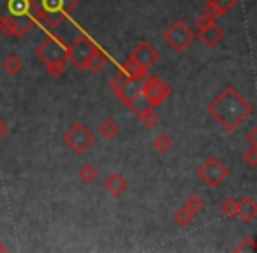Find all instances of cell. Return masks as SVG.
Returning <instances> with one entry per match:
<instances>
[{"mask_svg": "<svg viewBox=\"0 0 257 253\" xmlns=\"http://www.w3.org/2000/svg\"><path fill=\"white\" fill-rule=\"evenodd\" d=\"M208 114L227 132H234L243 121L253 114V106L234 88L225 86L210 104Z\"/></svg>", "mask_w": 257, "mask_h": 253, "instance_id": "cell-1", "label": "cell"}, {"mask_svg": "<svg viewBox=\"0 0 257 253\" xmlns=\"http://www.w3.org/2000/svg\"><path fill=\"white\" fill-rule=\"evenodd\" d=\"M78 6L79 0H32L30 18L36 22V25L55 29L64 23Z\"/></svg>", "mask_w": 257, "mask_h": 253, "instance_id": "cell-2", "label": "cell"}, {"mask_svg": "<svg viewBox=\"0 0 257 253\" xmlns=\"http://www.w3.org/2000/svg\"><path fill=\"white\" fill-rule=\"evenodd\" d=\"M67 46L69 44L64 43V39L55 34L48 36L43 43L37 46L36 55L44 65H46L48 72H50L53 78H60L65 72V65L69 62L67 55Z\"/></svg>", "mask_w": 257, "mask_h": 253, "instance_id": "cell-3", "label": "cell"}, {"mask_svg": "<svg viewBox=\"0 0 257 253\" xmlns=\"http://www.w3.org/2000/svg\"><path fill=\"white\" fill-rule=\"evenodd\" d=\"M164 43L176 53L185 51L196 41V32L187 25L183 20H176L171 27L164 32Z\"/></svg>", "mask_w": 257, "mask_h": 253, "instance_id": "cell-4", "label": "cell"}, {"mask_svg": "<svg viewBox=\"0 0 257 253\" xmlns=\"http://www.w3.org/2000/svg\"><path fill=\"white\" fill-rule=\"evenodd\" d=\"M141 83H143V79L131 78L120 69V72H116L114 78L109 81V88L125 106H128L141 93Z\"/></svg>", "mask_w": 257, "mask_h": 253, "instance_id": "cell-5", "label": "cell"}, {"mask_svg": "<svg viewBox=\"0 0 257 253\" xmlns=\"http://www.w3.org/2000/svg\"><path fill=\"white\" fill-rule=\"evenodd\" d=\"M97 44L86 34H79L74 41L67 46V55H69V62L74 65L78 71L85 72L86 69V62H88L90 55L95 51Z\"/></svg>", "mask_w": 257, "mask_h": 253, "instance_id": "cell-6", "label": "cell"}, {"mask_svg": "<svg viewBox=\"0 0 257 253\" xmlns=\"http://www.w3.org/2000/svg\"><path fill=\"white\" fill-rule=\"evenodd\" d=\"M64 143L74 151L76 155H83L88 148H92V144L95 143V136L88 129V125L85 123H74L71 129H67V132L64 134Z\"/></svg>", "mask_w": 257, "mask_h": 253, "instance_id": "cell-7", "label": "cell"}, {"mask_svg": "<svg viewBox=\"0 0 257 253\" xmlns=\"http://www.w3.org/2000/svg\"><path fill=\"white\" fill-rule=\"evenodd\" d=\"M197 176L201 178V181L206 183L210 188H217L225 181V178L229 176V169L220 158L217 157H208L203 164L197 169Z\"/></svg>", "mask_w": 257, "mask_h": 253, "instance_id": "cell-8", "label": "cell"}, {"mask_svg": "<svg viewBox=\"0 0 257 253\" xmlns=\"http://www.w3.org/2000/svg\"><path fill=\"white\" fill-rule=\"evenodd\" d=\"M141 90H143L145 97L148 99L152 107L161 106L166 99H169L173 95V86H169L159 76H147L143 79V83H141Z\"/></svg>", "mask_w": 257, "mask_h": 253, "instance_id": "cell-9", "label": "cell"}, {"mask_svg": "<svg viewBox=\"0 0 257 253\" xmlns=\"http://www.w3.org/2000/svg\"><path fill=\"white\" fill-rule=\"evenodd\" d=\"M34 27H36V22L30 16L0 20V32H2V36L11 37V39H23Z\"/></svg>", "mask_w": 257, "mask_h": 253, "instance_id": "cell-10", "label": "cell"}, {"mask_svg": "<svg viewBox=\"0 0 257 253\" xmlns=\"http://www.w3.org/2000/svg\"><path fill=\"white\" fill-rule=\"evenodd\" d=\"M32 0H0V20L30 16Z\"/></svg>", "mask_w": 257, "mask_h": 253, "instance_id": "cell-11", "label": "cell"}, {"mask_svg": "<svg viewBox=\"0 0 257 253\" xmlns=\"http://www.w3.org/2000/svg\"><path fill=\"white\" fill-rule=\"evenodd\" d=\"M131 57H133L140 65H143L145 69H150L154 64H157L161 55H159V51L155 50L148 41H143V43H140L133 51H131Z\"/></svg>", "mask_w": 257, "mask_h": 253, "instance_id": "cell-12", "label": "cell"}, {"mask_svg": "<svg viewBox=\"0 0 257 253\" xmlns=\"http://www.w3.org/2000/svg\"><path fill=\"white\" fill-rule=\"evenodd\" d=\"M236 216H238L241 221H245V223H250V221L255 220L257 204L250 195H245V197H241V199L236 200Z\"/></svg>", "mask_w": 257, "mask_h": 253, "instance_id": "cell-13", "label": "cell"}, {"mask_svg": "<svg viewBox=\"0 0 257 253\" xmlns=\"http://www.w3.org/2000/svg\"><path fill=\"white\" fill-rule=\"evenodd\" d=\"M239 0H206V9L204 15H208L210 18L217 20L220 16H225L227 13H231L236 8Z\"/></svg>", "mask_w": 257, "mask_h": 253, "instance_id": "cell-14", "label": "cell"}, {"mask_svg": "<svg viewBox=\"0 0 257 253\" xmlns=\"http://www.w3.org/2000/svg\"><path fill=\"white\" fill-rule=\"evenodd\" d=\"M196 37H199L201 43L206 44L208 48H213L224 39V30H222L217 23H211V25H208L206 29L197 30Z\"/></svg>", "mask_w": 257, "mask_h": 253, "instance_id": "cell-15", "label": "cell"}, {"mask_svg": "<svg viewBox=\"0 0 257 253\" xmlns=\"http://www.w3.org/2000/svg\"><path fill=\"white\" fill-rule=\"evenodd\" d=\"M104 188H106V192L109 193V195H113L118 199V197H121L125 192H127L128 183L120 172H113V174L104 181Z\"/></svg>", "mask_w": 257, "mask_h": 253, "instance_id": "cell-16", "label": "cell"}, {"mask_svg": "<svg viewBox=\"0 0 257 253\" xmlns=\"http://www.w3.org/2000/svg\"><path fill=\"white\" fill-rule=\"evenodd\" d=\"M106 65H107V55L104 53V51L100 50L99 46H97L95 51L90 55L88 62H86V69H85V71L92 72V74H99V72L102 71Z\"/></svg>", "mask_w": 257, "mask_h": 253, "instance_id": "cell-17", "label": "cell"}, {"mask_svg": "<svg viewBox=\"0 0 257 253\" xmlns=\"http://www.w3.org/2000/svg\"><path fill=\"white\" fill-rule=\"evenodd\" d=\"M121 71L125 72L127 76L131 78H136V79H145L148 76V69H145L143 65H140L136 60H134L131 55L125 58V62L121 64Z\"/></svg>", "mask_w": 257, "mask_h": 253, "instance_id": "cell-18", "label": "cell"}, {"mask_svg": "<svg viewBox=\"0 0 257 253\" xmlns=\"http://www.w3.org/2000/svg\"><path fill=\"white\" fill-rule=\"evenodd\" d=\"M99 134L104 137V139L111 141L114 139V137L118 136V132H120V127H118V123L114 120H111V118H107V120H104L102 123L99 125Z\"/></svg>", "mask_w": 257, "mask_h": 253, "instance_id": "cell-19", "label": "cell"}, {"mask_svg": "<svg viewBox=\"0 0 257 253\" xmlns=\"http://www.w3.org/2000/svg\"><path fill=\"white\" fill-rule=\"evenodd\" d=\"M2 69H4V71L8 72L9 76L20 74V72L23 71V62H22V58L16 57V55H9V57L6 58L4 62H2Z\"/></svg>", "mask_w": 257, "mask_h": 253, "instance_id": "cell-20", "label": "cell"}, {"mask_svg": "<svg viewBox=\"0 0 257 253\" xmlns=\"http://www.w3.org/2000/svg\"><path fill=\"white\" fill-rule=\"evenodd\" d=\"M183 207H185L190 214L197 216V214L204 211V200L201 199L199 195H189L185 199V202H183Z\"/></svg>", "mask_w": 257, "mask_h": 253, "instance_id": "cell-21", "label": "cell"}, {"mask_svg": "<svg viewBox=\"0 0 257 253\" xmlns=\"http://www.w3.org/2000/svg\"><path fill=\"white\" fill-rule=\"evenodd\" d=\"M154 146L159 153H168V151L175 146V141H173V137L168 136V134H159L154 139Z\"/></svg>", "mask_w": 257, "mask_h": 253, "instance_id": "cell-22", "label": "cell"}, {"mask_svg": "<svg viewBox=\"0 0 257 253\" xmlns=\"http://www.w3.org/2000/svg\"><path fill=\"white\" fill-rule=\"evenodd\" d=\"M78 176H79V179H81V183H85V185H92V183H95L97 176H99V171H97L93 165L86 164L78 171Z\"/></svg>", "mask_w": 257, "mask_h": 253, "instance_id": "cell-23", "label": "cell"}, {"mask_svg": "<svg viewBox=\"0 0 257 253\" xmlns=\"http://www.w3.org/2000/svg\"><path fill=\"white\" fill-rule=\"evenodd\" d=\"M138 118H140V121L147 127V129H155V127L161 123V118H159V114L154 111V107L148 109V111H145V113L140 114Z\"/></svg>", "mask_w": 257, "mask_h": 253, "instance_id": "cell-24", "label": "cell"}, {"mask_svg": "<svg viewBox=\"0 0 257 253\" xmlns=\"http://www.w3.org/2000/svg\"><path fill=\"white\" fill-rule=\"evenodd\" d=\"M192 221H194V214H190L185 207H182V209H178L175 213V223L180 225V227H190Z\"/></svg>", "mask_w": 257, "mask_h": 253, "instance_id": "cell-25", "label": "cell"}, {"mask_svg": "<svg viewBox=\"0 0 257 253\" xmlns=\"http://www.w3.org/2000/svg\"><path fill=\"white\" fill-rule=\"evenodd\" d=\"M232 251H234V253H241V251H255V241H253L252 235H248V237L241 239V241H239V244H236L234 248H232Z\"/></svg>", "mask_w": 257, "mask_h": 253, "instance_id": "cell-26", "label": "cell"}, {"mask_svg": "<svg viewBox=\"0 0 257 253\" xmlns=\"http://www.w3.org/2000/svg\"><path fill=\"white\" fill-rule=\"evenodd\" d=\"M220 211L224 216L234 218L236 216V199H225L220 206Z\"/></svg>", "mask_w": 257, "mask_h": 253, "instance_id": "cell-27", "label": "cell"}, {"mask_svg": "<svg viewBox=\"0 0 257 253\" xmlns=\"http://www.w3.org/2000/svg\"><path fill=\"white\" fill-rule=\"evenodd\" d=\"M243 160L248 164V167H255L257 165V148L255 146H250L248 150L243 153Z\"/></svg>", "mask_w": 257, "mask_h": 253, "instance_id": "cell-28", "label": "cell"}, {"mask_svg": "<svg viewBox=\"0 0 257 253\" xmlns=\"http://www.w3.org/2000/svg\"><path fill=\"white\" fill-rule=\"evenodd\" d=\"M211 23H215V20L210 18L208 15H204V13H201L196 18V22H194V25H196V30H203V29H206L208 25H211Z\"/></svg>", "mask_w": 257, "mask_h": 253, "instance_id": "cell-29", "label": "cell"}, {"mask_svg": "<svg viewBox=\"0 0 257 253\" xmlns=\"http://www.w3.org/2000/svg\"><path fill=\"white\" fill-rule=\"evenodd\" d=\"M246 141H248L250 146L257 148V129H250V132L246 134Z\"/></svg>", "mask_w": 257, "mask_h": 253, "instance_id": "cell-30", "label": "cell"}, {"mask_svg": "<svg viewBox=\"0 0 257 253\" xmlns=\"http://www.w3.org/2000/svg\"><path fill=\"white\" fill-rule=\"evenodd\" d=\"M8 132H9V129H8V123H6L2 118H0V141L4 139L6 136H8Z\"/></svg>", "mask_w": 257, "mask_h": 253, "instance_id": "cell-31", "label": "cell"}, {"mask_svg": "<svg viewBox=\"0 0 257 253\" xmlns=\"http://www.w3.org/2000/svg\"><path fill=\"white\" fill-rule=\"evenodd\" d=\"M4 251H9V248L4 244V241H0V253H4Z\"/></svg>", "mask_w": 257, "mask_h": 253, "instance_id": "cell-32", "label": "cell"}]
</instances>
